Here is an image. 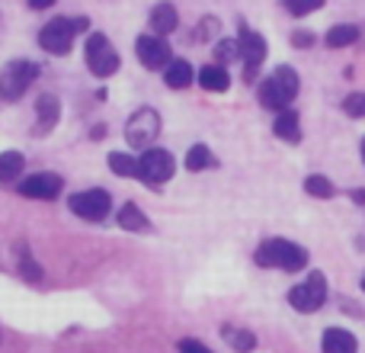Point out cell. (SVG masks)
<instances>
[{
  "instance_id": "cell-1",
  "label": "cell",
  "mask_w": 365,
  "mask_h": 353,
  "mask_svg": "<svg viewBox=\"0 0 365 353\" xmlns=\"http://www.w3.org/2000/svg\"><path fill=\"white\" fill-rule=\"evenodd\" d=\"M311 254L302 244L285 238H266L263 244L253 254V264L263 267V270H285V273H302L308 267Z\"/></svg>"
},
{
  "instance_id": "cell-2",
  "label": "cell",
  "mask_w": 365,
  "mask_h": 353,
  "mask_svg": "<svg viewBox=\"0 0 365 353\" xmlns=\"http://www.w3.org/2000/svg\"><path fill=\"white\" fill-rule=\"evenodd\" d=\"M298 90H302L298 71L292 68V64H279L269 77H263V81H259L257 100H259V106H263V109H276V113H282V109L292 106V100L298 96Z\"/></svg>"
},
{
  "instance_id": "cell-3",
  "label": "cell",
  "mask_w": 365,
  "mask_h": 353,
  "mask_svg": "<svg viewBox=\"0 0 365 353\" xmlns=\"http://www.w3.org/2000/svg\"><path fill=\"white\" fill-rule=\"evenodd\" d=\"M83 32H90V16H55L38 29V49L48 55H68Z\"/></svg>"
},
{
  "instance_id": "cell-4",
  "label": "cell",
  "mask_w": 365,
  "mask_h": 353,
  "mask_svg": "<svg viewBox=\"0 0 365 353\" xmlns=\"http://www.w3.org/2000/svg\"><path fill=\"white\" fill-rule=\"evenodd\" d=\"M42 68L38 61H29V58H13L0 68V100L4 103H16L26 96V90L38 81Z\"/></svg>"
},
{
  "instance_id": "cell-5",
  "label": "cell",
  "mask_w": 365,
  "mask_h": 353,
  "mask_svg": "<svg viewBox=\"0 0 365 353\" xmlns=\"http://www.w3.org/2000/svg\"><path fill=\"white\" fill-rule=\"evenodd\" d=\"M83 61H87V71L100 81L113 77L119 71L122 58L115 51V45L106 39V32H87V42H83Z\"/></svg>"
},
{
  "instance_id": "cell-6",
  "label": "cell",
  "mask_w": 365,
  "mask_h": 353,
  "mask_svg": "<svg viewBox=\"0 0 365 353\" xmlns=\"http://www.w3.org/2000/svg\"><path fill=\"white\" fill-rule=\"evenodd\" d=\"M237 45H240V64H244V81L257 84L259 81V68H263L266 55H269V45H266V39L259 36L257 29H250L247 23H240Z\"/></svg>"
},
{
  "instance_id": "cell-7",
  "label": "cell",
  "mask_w": 365,
  "mask_h": 353,
  "mask_svg": "<svg viewBox=\"0 0 365 353\" xmlns=\"http://www.w3.org/2000/svg\"><path fill=\"white\" fill-rule=\"evenodd\" d=\"M158 135H160V113H158V109L141 106V109H135V113L128 116V122H125V141L132 148H138V151H148V148H154Z\"/></svg>"
},
{
  "instance_id": "cell-8",
  "label": "cell",
  "mask_w": 365,
  "mask_h": 353,
  "mask_svg": "<svg viewBox=\"0 0 365 353\" xmlns=\"http://www.w3.org/2000/svg\"><path fill=\"white\" fill-rule=\"evenodd\" d=\"M324 302H327V277L321 270H311L302 283L289 289V305L295 312H304V315L317 312Z\"/></svg>"
},
{
  "instance_id": "cell-9",
  "label": "cell",
  "mask_w": 365,
  "mask_h": 353,
  "mask_svg": "<svg viewBox=\"0 0 365 353\" xmlns=\"http://www.w3.org/2000/svg\"><path fill=\"white\" fill-rule=\"evenodd\" d=\"M177 174V158H173L167 148H148L138 158V180L148 187H164L170 176Z\"/></svg>"
},
{
  "instance_id": "cell-10",
  "label": "cell",
  "mask_w": 365,
  "mask_h": 353,
  "mask_svg": "<svg viewBox=\"0 0 365 353\" xmlns=\"http://www.w3.org/2000/svg\"><path fill=\"white\" fill-rule=\"evenodd\" d=\"M68 209L83 222H106V215L113 212V196L106 189H81V193L68 196Z\"/></svg>"
},
{
  "instance_id": "cell-11",
  "label": "cell",
  "mask_w": 365,
  "mask_h": 353,
  "mask_svg": "<svg viewBox=\"0 0 365 353\" xmlns=\"http://www.w3.org/2000/svg\"><path fill=\"white\" fill-rule=\"evenodd\" d=\"M135 55H138V61L145 64L148 71H164L167 64L173 61V49L167 39L154 36V32H145V36L135 39Z\"/></svg>"
},
{
  "instance_id": "cell-12",
  "label": "cell",
  "mask_w": 365,
  "mask_h": 353,
  "mask_svg": "<svg viewBox=\"0 0 365 353\" xmlns=\"http://www.w3.org/2000/svg\"><path fill=\"white\" fill-rule=\"evenodd\" d=\"M16 189L26 199H58L64 189V176L55 171H36V174L23 176Z\"/></svg>"
},
{
  "instance_id": "cell-13",
  "label": "cell",
  "mask_w": 365,
  "mask_h": 353,
  "mask_svg": "<svg viewBox=\"0 0 365 353\" xmlns=\"http://www.w3.org/2000/svg\"><path fill=\"white\" fill-rule=\"evenodd\" d=\"M61 122V100L55 94H38L36 96V126H32V135H48L55 132V126Z\"/></svg>"
},
{
  "instance_id": "cell-14",
  "label": "cell",
  "mask_w": 365,
  "mask_h": 353,
  "mask_svg": "<svg viewBox=\"0 0 365 353\" xmlns=\"http://www.w3.org/2000/svg\"><path fill=\"white\" fill-rule=\"evenodd\" d=\"M148 26H151V32H154V36H160V39H167L170 32H177V26H180L177 6H173L170 0H160V4H154L151 13H148Z\"/></svg>"
},
{
  "instance_id": "cell-15",
  "label": "cell",
  "mask_w": 365,
  "mask_h": 353,
  "mask_svg": "<svg viewBox=\"0 0 365 353\" xmlns=\"http://www.w3.org/2000/svg\"><path fill=\"white\" fill-rule=\"evenodd\" d=\"M321 353H359V341L346 328H327L321 337Z\"/></svg>"
},
{
  "instance_id": "cell-16",
  "label": "cell",
  "mask_w": 365,
  "mask_h": 353,
  "mask_svg": "<svg viewBox=\"0 0 365 353\" xmlns=\"http://www.w3.org/2000/svg\"><path fill=\"white\" fill-rule=\"evenodd\" d=\"M272 132H276V139L289 141V145H298V141H302V116H298L295 109H282V113H276V119H272Z\"/></svg>"
},
{
  "instance_id": "cell-17",
  "label": "cell",
  "mask_w": 365,
  "mask_h": 353,
  "mask_svg": "<svg viewBox=\"0 0 365 353\" xmlns=\"http://www.w3.org/2000/svg\"><path fill=\"white\" fill-rule=\"evenodd\" d=\"M115 222H119V228H125V232H135V234H145L151 232V219H148L145 212H141L138 202H125V206L115 212Z\"/></svg>"
},
{
  "instance_id": "cell-18",
  "label": "cell",
  "mask_w": 365,
  "mask_h": 353,
  "mask_svg": "<svg viewBox=\"0 0 365 353\" xmlns=\"http://www.w3.org/2000/svg\"><path fill=\"white\" fill-rule=\"evenodd\" d=\"M192 81H195V71L186 58H173L164 68V84L170 90H186V87H192Z\"/></svg>"
},
{
  "instance_id": "cell-19",
  "label": "cell",
  "mask_w": 365,
  "mask_h": 353,
  "mask_svg": "<svg viewBox=\"0 0 365 353\" xmlns=\"http://www.w3.org/2000/svg\"><path fill=\"white\" fill-rule=\"evenodd\" d=\"M199 87L208 90V94H225V90L231 87V74H227V68H221V64H205V68L199 71Z\"/></svg>"
},
{
  "instance_id": "cell-20",
  "label": "cell",
  "mask_w": 365,
  "mask_h": 353,
  "mask_svg": "<svg viewBox=\"0 0 365 353\" xmlns=\"http://www.w3.org/2000/svg\"><path fill=\"white\" fill-rule=\"evenodd\" d=\"M324 42L330 45V49H349V45L359 42V26L356 23H336L327 29V36H324Z\"/></svg>"
},
{
  "instance_id": "cell-21",
  "label": "cell",
  "mask_w": 365,
  "mask_h": 353,
  "mask_svg": "<svg viewBox=\"0 0 365 353\" xmlns=\"http://www.w3.org/2000/svg\"><path fill=\"white\" fill-rule=\"evenodd\" d=\"M26 158L19 151H0V183H16L23 180Z\"/></svg>"
},
{
  "instance_id": "cell-22",
  "label": "cell",
  "mask_w": 365,
  "mask_h": 353,
  "mask_svg": "<svg viewBox=\"0 0 365 353\" xmlns=\"http://www.w3.org/2000/svg\"><path fill=\"white\" fill-rule=\"evenodd\" d=\"M221 334H225L227 347L237 350V353H253V350H257V334H253V331H247V328H231V324H225V328H221Z\"/></svg>"
},
{
  "instance_id": "cell-23",
  "label": "cell",
  "mask_w": 365,
  "mask_h": 353,
  "mask_svg": "<svg viewBox=\"0 0 365 353\" xmlns=\"http://www.w3.org/2000/svg\"><path fill=\"white\" fill-rule=\"evenodd\" d=\"M182 164H186V171L199 174V171H208V167H218V161H215L208 145H192L186 151V158H182Z\"/></svg>"
},
{
  "instance_id": "cell-24",
  "label": "cell",
  "mask_w": 365,
  "mask_h": 353,
  "mask_svg": "<svg viewBox=\"0 0 365 353\" xmlns=\"http://www.w3.org/2000/svg\"><path fill=\"white\" fill-rule=\"evenodd\" d=\"M16 267H19V277L29 279V283H42V267L36 264V257H32V251L26 244H16Z\"/></svg>"
},
{
  "instance_id": "cell-25",
  "label": "cell",
  "mask_w": 365,
  "mask_h": 353,
  "mask_svg": "<svg viewBox=\"0 0 365 353\" xmlns=\"http://www.w3.org/2000/svg\"><path fill=\"white\" fill-rule=\"evenodd\" d=\"M304 193L314 196V199H334V196H336V187H334V180H330V176H324V174H308V176H304Z\"/></svg>"
},
{
  "instance_id": "cell-26",
  "label": "cell",
  "mask_w": 365,
  "mask_h": 353,
  "mask_svg": "<svg viewBox=\"0 0 365 353\" xmlns=\"http://www.w3.org/2000/svg\"><path fill=\"white\" fill-rule=\"evenodd\" d=\"M212 55H215V64H221V68H227V64L240 61V45H237V39H218V42H215V49H212Z\"/></svg>"
},
{
  "instance_id": "cell-27",
  "label": "cell",
  "mask_w": 365,
  "mask_h": 353,
  "mask_svg": "<svg viewBox=\"0 0 365 353\" xmlns=\"http://www.w3.org/2000/svg\"><path fill=\"white\" fill-rule=\"evenodd\" d=\"M109 171L115 176H138V158H132L125 151H113L109 154Z\"/></svg>"
},
{
  "instance_id": "cell-28",
  "label": "cell",
  "mask_w": 365,
  "mask_h": 353,
  "mask_svg": "<svg viewBox=\"0 0 365 353\" xmlns=\"http://www.w3.org/2000/svg\"><path fill=\"white\" fill-rule=\"evenodd\" d=\"M279 4H282V10L289 13V16L302 19V16H311V13L324 10V4H327V0H279Z\"/></svg>"
},
{
  "instance_id": "cell-29",
  "label": "cell",
  "mask_w": 365,
  "mask_h": 353,
  "mask_svg": "<svg viewBox=\"0 0 365 353\" xmlns=\"http://www.w3.org/2000/svg\"><path fill=\"white\" fill-rule=\"evenodd\" d=\"M218 39H221V19L208 13L195 26V42H218Z\"/></svg>"
},
{
  "instance_id": "cell-30",
  "label": "cell",
  "mask_w": 365,
  "mask_h": 353,
  "mask_svg": "<svg viewBox=\"0 0 365 353\" xmlns=\"http://www.w3.org/2000/svg\"><path fill=\"white\" fill-rule=\"evenodd\" d=\"M343 113H346L349 119H365V94H349L346 100H343Z\"/></svg>"
},
{
  "instance_id": "cell-31",
  "label": "cell",
  "mask_w": 365,
  "mask_h": 353,
  "mask_svg": "<svg viewBox=\"0 0 365 353\" xmlns=\"http://www.w3.org/2000/svg\"><path fill=\"white\" fill-rule=\"evenodd\" d=\"M317 36L311 29H295L292 32V49H314Z\"/></svg>"
},
{
  "instance_id": "cell-32",
  "label": "cell",
  "mask_w": 365,
  "mask_h": 353,
  "mask_svg": "<svg viewBox=\"0 0 365 353\" xmlns=\"http://www.w3.org/2000/svg\"><path fill=\"white\" fill-rule=\"evenodd\" d=\"M177 350L180 353H215V350H208L202 341H195V337H182V341L177 344Z\"/></svg>"
},
{
  "instance_id": "cell-33",
  "label": "cell",
  "mask_w": 365,
  "mask_h": 353,
  "mask_svg": "<svg viewBox=\"0 0 365 353\" xmlns=\"http://www.w3.org/2000/svg\"><path fill=\"white\" fill-rule=\"evenodd\" d=\"M26 4H29V10H51L58 0H26Z\"/></svg>"
},
{
  "instance_id": "cell-34",
  "label": "cell",
  "mask_w": 365,
  "mask_h": 353,
  "mask_svg": "<svg viewBox=\"0 0 365 353\" xmlns=\"http://www.w3.org/2000/svg\"><path fill=\"white\" fill-rule=\"evenodd\" d=\"M349 199H353L356 206H365V187L362 189H349Z\"/></svg>"
},
{
  "instance_id": "cell-35",
  "label": "cell",
  "mask_w": 365,
  "mask_h": 353,
  "mask_svg": "<svg viewBox=\"0 0 365 353\" xmlns=\"http://www.w3.org/2000/svg\"><path fill=\"white\" fill-rule=\"evenodd\" d=\"M103 135H106V126H103V122H100V126H93V129H90V139H93V141H100Z\"/></svg>"
},
{
  "instance_id": "cell-36",
  "label": "cell",
  "mask_w": 365,
  "mask_h": 353,
  "mask_svg": "<svg viewBox=\"0 0 365 353\" xmlns=\"http://www.w3.org/2000/svg\"><path fill=\"white\" fill-rule=\"evenodd\" d=\"M359 42H362V49H365V26H359Z\"/></svg>"
},
{
  "instance_id": "cell-37",
  "label": "cell",
  "mask_w": 365,
  "mask_h": 353,
  "mask_svg": "<svg viewBox=\"0 0 365 353\" xmlns=\"http://www.w3.org/2000/svg\"><path fill=\"white\" fill-rule=\"evenodd\" d=\"M359 158H362V164H365V139H362V145H359Z\"/></svg>"
},
{
  "instance_id": "cell-38",
  "label": "cell",
  "mask_w": 365,
  "mask_h": 353,
  "mask_svg": "<svg viewBox=\"0 0 365 353\" xmlns=\"http://www.w3.org/2000/svg\"><path fill=\"white\" fill-rule=\"evenodd\" d=\"M359 286H362V292H365V273H362V277H359Z\"/></svg>"
}]
</instances>
